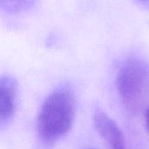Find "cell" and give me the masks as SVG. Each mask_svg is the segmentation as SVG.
Instances as JSON below:
<instances>
[{"instance_id":"cell-3","label":"cell","mask_w":149,"mask_h":149,"mask_svg":"<svg viewBox=\"0 0 149 149\" xmlns=\"http://www.w3.org/2000/svg\"><path fill=\"white\" fill-rule=\"evenodd\" d=\"M17 84L8 76H0V128L12 119L17 106Z\"/></svg>"},{"instance_id":"cell-1","label":"cell","mask_w":149,"mask_h":149,"mask_svg":"<svg viewBox=\"0 0 149 149\" xmlns=\"http://www.w3.org/2000/svg\"><path fill=\"white\" fill-rule=\"evenodd\" d=\"M75 118L72 93L66 88L52 92L43 102L38 115V132L46 144H53L71 129Z\"/></svg>"},{"instance_id":"cell-6","label":"cell","mask_w":149,"mask_h":149,"mask_svg":"<svg viewBox=\"0 0 149 149\" xmlns=\"http://www.w3.org/2000/svg\"><path fill=\"white\" fill-rule=\"evenodd\" d=\"M145 123H146V126L147 129L149 132V108L147 110L146 113H145Z\"/></svg>"},{"instance_id":"cell-2","label":"cell","mask_w":149,"mask_h":149,"mask_svg":"<svg viewBox=\"0 0 149 149\" xmlns=\"http://www.w3.org/2000/svg\"><path fill=\"white\" fill-rule=\"evenodd\" d=\"M117 90L125 108L137 112L149 96V68L139 59H128L117 74Z\"/></svg>"},{"instance_id":"cell-4","label":"cell","mask_w":149,"mask_h":149,"mask_svg":"<svg viewBox=\"0 0 149 149\" xmlns=\"http://www.w3.org/2000/svg\"><path fill=\"white\" fill-rule=\"evenodd\" d=\"M93 121L97 132L110 148L127 149L124 135L113 119L103 112H99L95 114Z\"/></svg>"},{"instance_id":"cell-5","label":"cell","mask_w":149,"mask_h":149,"mask_svg":"<svg viewBox=\"0 0 149 149\" xmlns=\"http://www.w3.org/2000/svg\"><path fill=\"white\" fill-rule=\"evenodd\" d=\"M35 0H0V10L8 13H16L27 10Z\"/></svg>"},{"instance_id":"cell-7","label":"cell","mask_w":149,"mask_h":149,"mask_svg":"<svg viewBox=\"0 0 149 149\" xmlns=\"http://www.w3.org/2000/svg\"><path fill=\"white\" fill-rule=\"evenodd\" d=\"M137 1H138L139 3H141V4L146 5L147 7H148L149 8V0H137Z\"/></svg>"}]
</instances>
